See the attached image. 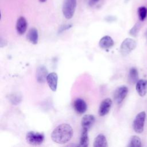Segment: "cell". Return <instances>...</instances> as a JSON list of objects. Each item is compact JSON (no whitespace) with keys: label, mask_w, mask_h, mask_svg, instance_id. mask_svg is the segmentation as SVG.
<instances>
[{"label":"cell","mask_w":147,"mask_h":147,"mask_svg":"<svg viewBox=\"0 0 147 147\" xmlns=\"http://www.w3.org/2000/svg\"><path fill=\"white\" fill-rule=\"evenodd\" d=\"M129 79L132 83H137L138 82V72L136 68L132 67L130 69L129 72Z\"/></svg>","instance_id":"ac0fdd59"},{"label":"cell","mask_w":147,"mask_h":147,"mask_svg":"<svg viewBox=\"0 0 147 147\" xmlns=\"http://www.w3.org/2000/svg\"><path fill=\"white\" fill-rule=\"evenodd\" d=\"M145 118L146 113L144 111L140 112L136 117L133 121V127L134 130L136 133H141L143 131Z\"/></svg>","instance_id":"5b68a950"},{"label":"cell","mask_w":147,"mask_h":147,"mask_svg":"<svg viewBox=\"0 0 147 147\" xmlns=\"http://www.w3.org/2000/svg\"><path fill=\"white\" fill-rule=\"evenodd\" d=\"M146 39H147V30L146 32Z\"/></svg>","instance_id":"d4e9b609"},{"label":"cell","mask_w":147,"mask_h":147,"mask_svg":"<svg viewBox=\"0 0 147 147\" xmlns=\"http://www.w3.org/2000/svg\"><path fill=\"white\" fill-rule=\"evenodd\" d=\"M71 25H63L61 26L60 29H59V32H61L66 29H68L69 28H70L71 27Z\"/></svg>","instance_id":"603a6c76"},{"label":"cell","mask_w":147,"mask_h":147,"mask_svg":"<svg viewBox=\"0 0 147 147\" xmlns=\"http://www.w3.org/2000/svg\"><path fill=\"white\" fill-rule=\"evenodd\" d=\"M76 0H64L62 12L66 19L69 20L73 17L76 7Z\"/></svg>","instance_id":"7a4b0ae2"},{"label":"cell","mask_w":147,"mask_h":147,"mask_svg":"<svg viewBox=\"0 0 147 147\" xmlns=\"http://www.w3.org/2000/svg\"><path fill=\"white\" fill-rule=\"evenodd\" d=\"M57 80L58 76L56 72H51L49 74L47 77V82L53 91H56L57 86Z\"/></svg>","instance_id":"30bf717a"},{"label":"cell","mask_w":147,"mask_h":147,"mask_svg":"<svg viewBox=\"0 0 147 147\" xmlns=\"http://www.w3.org/2000/svg\"><path fill=\"white\" fill-rule=\"evenodd\" d=\"M112 105V101L110 98H106L102 100L100 104L98 114L99 116H105L110 111Z\"/></svg>","instance_id":"52a82bcc"},{"label":"cell","mask_w":147,"mask_h":147,"mask_svg":"<svg viewBox=\"0 0 147 147\" xmlns=\"http://www.w3.org/2000/svg\"><path fill=\"white\" fill-rule=\"evenodd\" d=\"M128 92V88L125 86L118 87L114 91V99L117 104H120L126 98Z\"/></svg>","instance_id":"8992f818"},{"label":"cell","mask_w":147,"mask_h":147,"mask_svg":"<svg viewBox=\"0 0 147 147\" xmlns=\"http://www.w3.org/2000/svg\"><path fill=\"white\" fill-rule=\"evenodd\" d=\"M100 1V0H88V5L92 7V6H95L98 3H99Z\"/></svg>","instance_id":"7402d4cb"},{"label":"cell","mask_w":147,"mask_h":147,"mask_svg":"<svg viewBox=\"0 0 147 147\" xmlns=\"http://www.w3.org/2000/svg\"><path fill=\"white\" fill-rule=\"evenodd\" d=\"M114 45V41L109 36H103L99 42V47L104 49H107L111 48Z\"/></svg>","instance_id":"5bb4252c"},{"label":"cell","mask_w":147,"mask_h":147,"mask_svg":"<svg viewBox=\"0 0 147 147\" xmlns=\"http://www.w3.org/2000/svg\"><path fill=\"white\" fill-rule=\"evenodd\" d=\"M140 25L139 23H136L133 26V28L130 30L129 31V33L130 35H131L132 36H134V37H136L138 33V31L140 30Z\"/></svg>","instance_id":"44dd1931"},{"label":"cell","mask_w":147,"mask_h":147,"mask_svg":"<svg viewBox=\"0 0 147 147\" xmlns=\"http://www.w3.org/2000/svg\"><path fill=\"white\" fill-rule=\"evenodd\" d=\"M46 1H47V0H39V1H40V2H45Z\"/></svg>","instance_id":"cb8c5ba5"},{"label":"cell","mask_w":147,"mask_h":147,"mask_svg":"<svg viewBox=\"0 0 147 147\" xmlns=\"http://www.w3.org/2000/svg\"><path fill=\"white\" fill-rule=\"evenodd\" d=\"M137 13L139 20L141 21H144L147 16V8L144 6L139 7L137 10Z\"/></svg>","instance_id":"ffe728a7"},{"label":"cell","mask_w":147,"mask_h":147,"mask_svg":"<svg viewBox=\"0 0 147 147\" xmlns=\"http://www.w3.org/2000/svg\"><path fill=\"white\" fill-rule=\"evenodd\" d=\"M128 146L130 147H140L141 146V141L140 138L137 136L131 137Z\"/></svg>","instance_id":"d6986e66"},{"label":"cell","mask_w":147,"mask_h":147,"mask_svg":"<svg viewBox=\"0 0 147 147\" xmlns=\"http://www.w3.org/2000/svg\"><path fill=\"white\" fill-rule=\"evenodd\" d=\"M27 38L30 43L34 45L37 44L38 34L37 30L35 28H32L29 30L27 34Z\"/></svg>","instance_id":"9a60e30c"},{"label":"cell","mask_w":147,"mask_h":147,"mask_svg":"<svg viewBox=\"0 0 147 147\" xmlns=\"http://www.w3.org/2000/svg\"><path fill=\"white\" fill-rule=\"evenodd\" d=\"M27 142L32 145H39L44 140V135L42 133L35 131H29L26 136Z\"/></svg>","instance_id":"3957f363"},{"label":"cell","mask_w":147,"mask_h":147,"mask_svg":"<svg viewBox=\"0 0 147 147\" xmlns=\"http://www.w3.org/2000/svg\"><path fill=\"white\" fill-rule=\"evenodd\" d=\"M88 131L83 130L81 134L80 138L79 146H83V147H87L88 146L89 138H88Z\"/></svg>","instance_id":"e0dca14e"},{"label":"cell","mask_w":147,"mask_h":147,"mask_svg":"<svg viewBox=\"0 0 147 147\" xmlns=\"http://www.w3.org/2000/svg\"><path fill=\"white\" fill-rule=\"evenodd\" d=\"M136 91L138 95L144 96L147 92V80L145 79H141L136 83Z\"/></svg>","instance_id":"7c38bea8"},{"label":"cell","mask_w":147,"mask_h":147,"mask_svg":"<svg viewBox=\"0 0 147 147\" xmlns=\"http://www.w3.org/2000/svg\"><path fill=\"white\" fill-rule=\"evenodd\" d=\"M136 47V42L131 38L125 39L120 47V52L123 56L129 55Z\"/></svg>","instance_id":"277c9868"},{"label":"cell","mask_w":147,"mask_h":147,"mask_svg":"<svg viewBox=\"0 0 147 147\" xmlns=\"http://www.w3.org/2000/svg\"><path fill=\"white\" fill-rule=\"evenodd\" d=\"M27 29V22L25 17H20L16 22V30L17 33L22 35L25 33Z\"/></svg>","instance_id":"8fae6325"},{"label":"cell","mask_w":147,"mask_h":147,"mask_svg":"<svg viewBox=\"0 0 147 147\" xmlns=\"http://www.w3.org/2000/svg\"><path fill=\"white\" fill-rule=\"evenodd\" d=\"M48 71L44 66H40L36 71V78L38 83H44L47 80Z\"/></svg>","instance_id":"4fadbf2b"},{"label":"cell","mask_w":147,"mask_h":147,"mask_svg":"<svg viewBox=\"0 0 147 147\" xmlns=\"http://www.w3.org/2000/svg\"><path fill=\"white\" fill-rule=\"evenodd\" d=\"M74 108L77 113L82 114L86 111L87 106L84 100L80 98H78L75 100L74 102Z\"/></svg>","instance_id":"9c48e42d"},{"label":"cell","mask_w":147,"mask_h":147,"mask_svg":"<svg viewBox=\"0 0 147 147\" xmlns=\"http://www.w3.org/2000/svg\"><path fill=\"white\" fill-rule=\"evenodd\" d=\"M73 136L72 127L68 123H62L57 126L52 132V141L59 144H64L68 142Z\"/></svg>","instance_id":"6da1fadb"},{"label":"cell","mask_w":147,"mask_h":147,"mask_svg":"<svg viewBox=\"0 0 147 147\" xmlns=\"http://www.w3.org/2000/svg\"><path fill=\"white\" fill-rule=\"evenodd\" d=\"M94 147H107V141L106 137L102 134H98L94 141Z\"/></svg>","instance_id":"2e32d148"},{"label":"cell","mask_w":147,"mask_h":147,"mask_svg":"<svg viewBox=\"0 0 147 147\" xmlns=\"http://www.w3.org/2000/svg\"><path fill=\"white\" fill-rule=\"evenodd\" d=\"M95 122V117L91 114H87L83 117L81 121L83 130L88 131Z\"/></svg>","instance_id":"ba28073f"}]
</instances>
